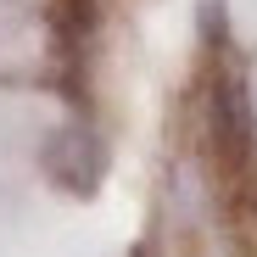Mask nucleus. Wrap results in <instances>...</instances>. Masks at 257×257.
Wrapping results in <instances>:
<instances>
[{"label": "nucleus", "mask_w": 257, "mask_h": 257, "mask_svg": "<svg viewBox=\"0 0 257 257\" xmlns=\"http://www.w3.org/2000/svg\"><path fill=\"white\" fill-rule=\"evenodd\" d=\"M251 207H257V196H251Z\"/></svg>", "instance_id": "2"}, {"label": "nucleus", "mask_w": 257, "mask_h": 257, "mask_svg": "<svg viewBox=\"0 0 257 257\" xmlns=\"http://www.w3.org/2000/svg\"><path fill=\"white\" fill-rule=\"evenodd\" d=\"M218 128H224V151L240 162L246 157V140H251V112H246V84L240 78L218 84Z\"/></svg>", "instance_id": "1"}]
</instances>
